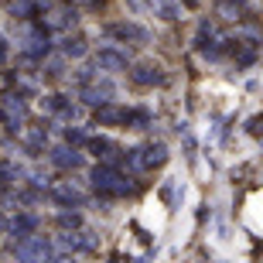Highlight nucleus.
Instances as JSON below:
<instances>
[{
    "label": "nucleus",
    "instance_id": "obj_2",
    "mask_svg": "<svg viewBox=\"0 0 263 263\" xmlns=\"http://www.w3.org/2000/svg\"><path fill=\"white\" fill-rule=\"evenodd\" d=\"M127 51H123V48H109V45H106V48H99L96 51V68H99V72H123V68H127Z\"/></svg>",
    "mask_w": 263,
    "mask_h": 263
},
{
    "label": "nucleus",
    "instance_id": "obj_8",
    "mask_svg": "<svg viewBox=\"0 0 263 263\" xmlns=\"http://www.w3.org/2000/svg\"><path fill=\"white\" fill-rule=\"evenodd\" d=\"M34 229H38V219H34V215H17V219H14V222H10V233L17 236V239H34Z\"/></svg>",
    "mask_w": 263,
    "mask_h": 263
},
{
    "label": "nucleus",
    "instance_id": "obj_6",
    "mask_svg": "<svg viewBox=\"0 0 263 263\" xmlns=\"http://www.w3.org/2000/svg\"><path fill=\"white\" fill-rule=\"evenodd\" d=\"M48 157H51V164H55V167H79V164H82V157H79V151H72V144H68V147H55Z\"/></svg>",
    "mask_w": 263,
    "mask_h": 263
},
{
    "label": "nucleus",
    "instance_id": "obj_5",
    "mask_svg": "<svg viewBox=\"0 0 263 263\" xmlns=\"http://www.w3.org/2000/svg\"><path fill=\"white\" fill-rule=\"evenodd\" d=\"M164 157H167L164 144H147L144 151H137V164L140 167H157V164H164Z\"/></svg>",
    "mask_w": 263,
    "mask_h": 263
},
{
    "label": "nucleus",
    "instance_id": "obj_9",
    "mask_svg": "<svg viewBox=\"0 0 263 263\" xmlns=\"http://www.w3.org/2000/svg\"><path fill=\"white\" fill-rule=\"evenodd\" d=\"M62 51H65L68 59H82V55H86V41H82V38H65Z\"/></svg>",
    "mask_w": 263,
    "mask_h": 263
},
{
    "label": "nucleus",
    "instance_id": "obj_10",
    "mask_svg": "<svg viewBox=\"0 0 263 263\" xmlns=\"http://www.w3.org/2000/svg\"><path fill=\"white\" fill-rule=\"evenodd\" d=\"M151 4L161 10V17H164V21H175V17H178V7L171 4V0H151Z\"/></svg>",
    "mask_w": 263,
    "mask_h": 263
},
{
    "label": "nucleus",
    "instance_id": "obj_7",
    "mask_svg": "<svg viewBox=\"0 0 263 263\" xmlns=\"http://www.w3.org/2000/svg\"><path fill=\"white\" fill-rule=\"evenodd\" d=\"M51 202H59V205H82L86 198H82V192H76L72 185H59V188H51Z\"/></svg>",
    "mask_w": 263,
    "mask_h": 263
},
{
    "label": "nucleus",
    "instance_id": "obj_12",
    "mask_svg": "<svg viewBox=\"0 0 263 263\" xmlns=\"http://www.w3.org/2000/svg\"><path fill=\"white\" fill-rule=\"evenodd\" d=\"M65 144H86V134H82V130H72V127H68V130H65Z\"/></svg>",
    "mask_w": 263,
    "mask_h": 263
},
{
    "label": "nucleus",
    "instance_id": "obj_4",
    "mask_svg": "<svg viewBox=\"0 0 263 263\" xmlns=\"http://www.w3.org/2000/svg\"><path fill=\"white\" fill-rule=\"evenodd\" d=\"M130 79H134V86H161L164 82V76H161L157 65H137L130 72Z\"/></svg>",
    "mask_w": 263,
    "mask_h": 263
},
{
    "label": "nucleus",
    "instance_id": "obj_11",
    "mask_svg": "<svg viewBox=\"0 0 263 263\" xmlns=\"http://www.w3.org/2000/svg\"><path fill=\"white\" fill-rule=\"evenodd\" d=\"M59 226H65V229H79V226H82V219H79V215L76 212H72V215H59Z\"/></svg>",
    "mask_w": 263,
    "mask_h": 263
},
{
    "label": "nucleus",
    "instance_id": "obj_3",
    "mask_svg": "<svg viewBox=\"0 0 263 263\" xmlns=\"http://www.w3.org/2000/svg\"><path fill=\"white\" fill-rule=\"evenodd\" d=\"M109 38H117V41H147V31L140 28V24H130V21H120V24H109L106 28Z\"/></svg>",
    "mask_w": 263,
    "mask_h": 263
},
{
    "label": "nucleus",
    "instance_id": "obj_13",
    "mask_svg": "<svg viewBox=\"0 0 263 263\" xmlns=\"http://www.w3.org/2000/svg\"><path fill=\"white\" fill-rule=\"evenodd\" d=\"M4 229H7V219H4V215H0V233H4Z\"/></svg>",
    "mask_w": 263,
    "mask_h": 263
},
{
    "label": "nucleus",
    "instance_id": "obj_1",
    "mask_svg": "<svg viewBox=\"0 0 263 263\" xmlns=\"http://www.w3.org/2000/svg\"><path fill=\"white\" fill-rule=\"evenodd\" d=\"M120 181H127V178L120 175V164H99L92 171V185L103 195H127V185H120Z\"/></svg>",
    "mask_w": 263,
    "mask_h": 263
}]
</instances>
